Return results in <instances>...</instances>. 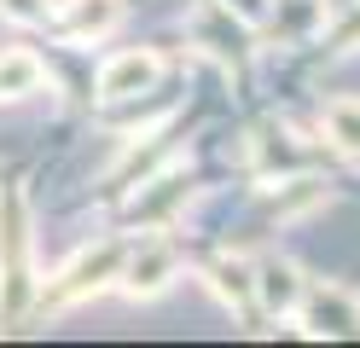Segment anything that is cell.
<instances>
[{
    "instance_id": "9",
    "label": "cell",
    "mask_w": 360,
    "mask_h": 348,
    "mask_svg": "<svg viewBox=\"0 0 360 348\" xmlns=\"http://www.w3.org/2000/svg\"><path fill=\"white\" fill-rule=\"evenodd\" d=\"M326 134H331L343 151H360V105H354V99L326 105Z\"/></svg>"
},
{
    "instance_id": "5",
    "label": "cell",
    "mask_w": 360,
    "mask_h": 348,
    "mask_svg": "<svg viewBox=\"0 0 360 348\" xmlns=\"http://www.w3.org/2000/svg\"><path fill=\"white\" fill-rule=\"evenodd\" d=\"M122 278H128V296H157V290L174 278V250H169V244H146V250L128 262Z\"/></svg>"
},
{
    "instance_id": "11",
    "label": "cell",
    "mask_w": 360,
    "mask_h": 348,
    "mask_svg": "<svg viewBox=\"0 0 360 348\" xmlns=\"http://www.w3.org/2000/svg\"><path fill=\"white\" fill-rule=\"evenodd\" d=\"M0 12H6L12 23H47L53 0H0Z\"/></svg>"
},
{
    "instance_id": "3",
    "label": "cell",
    "mask_w": 360,
    "mask_h": 348,
    "mask_svg": "<svg viewBox=\"0 0 360 348\" xmlns=\"http://www.w3.org/2000/svg\"><path fill=\"white\" fill-rule=\"evenodd\" d=\"M302 325L314 337H360V302L349 296V290H337V285H326V290H302Z\"/></svg>"
},
{
    "instance_id": "8",
    "label": "cell",
    "mask_w": 360,
    "mask_h": 348,
    "mask_svg": "<svg viewBox=\"0 0 360 348\" xmlns=\"http://www.w3.org/2000/svg\"><path fill=\"white\" fill-rule=\"evenodd\" d=\"M256 290L267 308H297L302 302V285H297V267H285V262H267L262 278H256Z\"/></svg>"
},
{
    "instance_id": "6",
    "label": "cell",
    "mask_w": 360,
    "mask_h": 348,
    "mask_svg": "<svg viewBox=\"0 0 360 348\" xmlns=\"http://www.w3.org/2000/svg\"><path fill=\"white\" fill-rule=\"evenodd\" d=\"M41 58L35 53H0V99H24V93L41 87Z\"/></svg>"
},
{
    "instance_id": "2",
    "label": "cell",
    "mask_w": 360,
    "mask_h": 348,
    "mask_svg": "<svg viewBox=\"0 0 360 348\" xmlns=\"http://www.w3.org/2000/svg\"><path fill=\"white\" fill-rule=\"evenodd\" d=\"M117 267H122V244L82 250L76 262L58 273V285H47V290H41V302H47V308H64V302H76V296H87V290H99L105 278H117Z\"/></svg>"
},
{
    "instance_id": "7",
    "label": "cell",
    "mask_w": 360,
    "mask_h": 348,
    "mask_svg": "<svg viewBox=\"0 0 360 348\" xmlns=\"http://www.w3.org/2000/svg\"><path fill=\"white\" fill-rule=\"evenodd\" d=\"M117 18H122V6H117V0H76V18L64 23V30H70V41H87V35L117 30Z\"/></svg>"
},
{
    "instance_id": "1",
    "label": "cell",
    "mask_w": 360,
    "mask_h": 348,
    "mask_svg": "<svg viewBox=\"0 0 360 348\" xmlns=\"http://www.w3.org/2000/svg\"><path fill=\"white\" fill-rule=\"evenodd\" d=\"M24 250H30V232H24V198L18 192H0V255H6V296H0V325H12L18 308H24V290H30V278H24Z\"/></svg>"
},
{
    "instance_id": "10",
    "label": "cell",
    "mask_w": 360,
    "mask_h": 348,
    "mask_svg": "<svg viewBox=\"0 0 360 348\" xmlns=\"http://www.w3.org/2000/svg\"><path fill=\"white\" fill-rule=\"evenodd\" d=\"M215 278H221V296H233V302H250V290H256V278L244 273L238 262H221V267H215Z\"/></svg>"
},
{
    "instance_id": "4",
    "label": "cell",
    "mask_w": 360,
    "mask_h": 348,
    "mask_svg": "<svg viewBox=\"0 0 360 348\" xmlns=\"http://www.w3.org/2000/svg\"><path fill=\"white\" fill-rule=\"evenodd\" d=\"M163 76V58L157 53H122L99 70V93L105 99H134V93H151Z\"/></svg>"
}]
</instances>
